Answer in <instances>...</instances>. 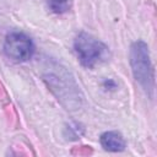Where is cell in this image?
I'll return each mask as SVG.
<instances>
[{
  "mask_svg": "<svg viewBox=\"0 0 157 157\" xmlns=\"http://www.w3.org/2000/svg\"><path fill=\"white\" fill-rule=\"evenodd\" d=\"M130 65L136 82L152 97L155 90V71L150 59L148 45L144 40H136L131 44Z\"/></svg>",
  "mask_w": 157,
  "mask_h": 157,
  "instance_id": "obj_1",
  "label": "cell"
},
{
  "mask_svg": "<svg viewBox=\"0 0 157 157\" xmlns=\"http://www.w3.org/2000/svg\"><path fill=\"white\" fill-rule=\"evenodd\" d=\"M74 50L82 66L93 67L109 56V48L93 36L81 32L74 40Z\"/></svg>",
  "mask_w": 157,
  "mask_h": 157,
  "instance_id": "obj_2",
  "label": "cell"
},
{
  "mask_svg": "<svg viewBox=\"0 0 157 157\" xmlns=\"http://www.w3.org/2000/svg\"><path fill=\"white\" fill-rule=\"evenodd\" d=\"M4 53L13 61L23 63L32 58L34 44L32 39L22 32H11L4 42Z\"/></svg>",
  "mask_w": 157,
  "mask_h": 157,
  "instance_id": "obj_3",
  "label": "cell"
},
{
  "mask_svg": "<svg viewBox=\"0 0 157 157\" xmlns=\"http://www.w3.org/2000/svg\"><path fill=\"white\" fill-rule=\"evenodd\" d=\"M101 145L105 151L109 152H120L125 148L126 144L123 135L118 131H105L101 135Z\"/></svg>",
  "mask_w": 157,
  "mask_h": 157,
  "instance_id": "obj_4",
  "label": "cell"
},
{
  "mask_svg": "<svg viewBox=\"0 0 157 157\" xmlns=\"http://www.w3.org/2000/svg\"><path fill=\"white\" fill-rule=\"evenodd\" d=\"M72 0H48L49 9L58 15L65 13L71 9Z\"/></svg>",
  "mask_w": 157,
  "mask_h": 157,
  "instance_id": "obj_5",
  "label": "cell"
}]
</instances>
